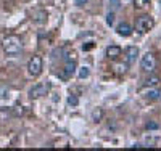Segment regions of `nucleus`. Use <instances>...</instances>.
<instances>
[{
  "instance_id": "obj_21",
  "label": "nucleus",
  "mask_w": 161,
  "mask_h": 151,
  "mask_svg": "<svg viewBox=\"0 0 161 151\" xmlns=\"http://www.w3.org/2000/svg\"><path fill=\"white\" fill-rule=\"evenodd\" d=\"M147 129L155 130V129H158V124H156V122H148V124H147Z\"/></svg>"
},
{
  "instance_id": "obj_9",
  "label": "nucleus",
  "mask_w": 161,
  "mask_h": 151,
  "mask_svg": "<svg viewBox=\"0 0 161 151\" xmlns=\"http://www.w3.org/2000/svg\"><path fill=\"white\" fill-rule=\"evenodd\" d=\"M47 11L45 10H37V11H34L32 13V19H34V23H37V24H44L45 21H47Z\"/></svg>"
},
{
  "instance_id": "obj_11",
  "label": "nucleus",
  "mask_w": 161,
  "mask_h": 151,
  "mask_svg": "<svg viewBox=\"0 0 161 151\" xmlns=\"http://www.w3.org/2000/svg\"><path fill=\"white\" fill-rule=\"evenodd\" d=\"M102 117H103V111H102L100 108H95V109L90 113V121H92V122H100Z\"/></svg>"
},
{
  "instance_id": "obj_8",
  "label": "nucleus",
  "mask_w": 161,
  "mask_h": 151,
  "mask_svg": "<svg viewBox=\"0 0 161 151\" xmlns=\"http://www.w3.org/2000/svg\"><path fill=\"white\" fill-rule=\"evenodd\" d=\"M116 32H118L119 35H123V37H129V35L132 34V26H130L129 23H121V24H118V27H116Z\"/></svg>"
},
{
  "instance_id": "obj_15",
  "label": "nucleus",
  "mask_w": 161,
  "mask_h": 151,
  "mask_svg": "<svg viewBox=\"0 0 161 151\" xmlns=\"http://www.w3.org/2000/svg\"><path fill=\"white\" fill-rule=\"evenodd\" d=\"M158 82H159V79H158L156 76H153V77H148V79L145 80V85H147V87H155Z\"/></svg>"
},
{
  "instance_id": "obj_2",
  "label": "nucleus",
  "mask_w": 161,
  "mask_h": 151,
  "mask_svg": "<svg viewBox=\"0 0 161 151\" xmlns=\"http://www.w3.org/2000/svg\"><path fill=\"white\" fill-rule=\"evenodd\" d=\"M153 26H155V21H153V18L148 16V15H143V16L137 18V21H136V29H137V32H140V34H145V32L152 31Z\"/></svg>"
},
{
  "instance_id": "obj_20",
  "label": "nucleus",
  "mask_w": 161,
  "mask_h": 151,
  "mask_svg": "<svg viewBox=\"0 0 161 151\" xmlns=\"http://www.w3.org/2000/svg\"><path fill=\"white\" fill-rule=\"evenodd\" d=\"M106 23H108V26L114 24V11H110L108 15H106Z\"/></svg>"
},
{
  "instance_id": "obj_4",
  "label": "nucleus",
  "mask_w": 161,
  "mask_h": 151,
  "mask_svg": "<svg viewBox=\"0 0 161 151\" xmlns=\"http://www.w3.org/2000/svg\"><path fill=\"white\" fill-rule=\"evenodd\" d=\"M42 67H44L42 58L36 55V57H32L29 60V63H28V73H29V76L37 77V76H40V73H42Z\"/></svg>"
},
{
  "instance_id": "obj_10",
  "label": "nucleus",
  "mask_w": 161,
  "mask_h": 151,
  "mask_svg": "<svg viewBox=\"0 0 161 151\" xmlns=\"http://www.w3.org/2000/svg\"><path fill=\"white\" fill-rule=\"evenodd\" d=\"M106 57H108L110 60H116L118 57H121V48L118 45H110L108 48H106Z\"/></svg>"
},
{
  "instance_id": "obj_23",
  "label": "nucleus",
  "mask_w": 161,
  "mask_h": 151,
  "mask_svg": "<svg viewBox=\"0 0 161 151\" xmlns=\"http://www.w3.org/2000/svg\"><path fill=\"white\" fill-rule=\"evenodd\" d=\"M159 5H161V0H159Z\"/></svg>"
},
{
  "instance_id": "obj_16",
  "label": "nucleus",
  "mask_w": 161,
  "mask_h": 151,
  "mask_svg": "<svg viewBox=\"0 0 161 151\" xmlns=\"http://www.w3.org/2000/svg\"><path fill=\"white\" fill-rule=\"evenodd\" d=\"M68 105H69V106H77V105H79V98L76 97V95L71 93L69 97H68Z\"/></svg>"
},
{
  "instance_id": "obj_22",
  "label": "nucleus",
  "mask_w": 161,
  "mask_h": 151,
  "mask_svg": "<svg viewBox=\"0 0 161 151\" xmlns=\"http://www.w3.org/2000/svg\"><path fill=\"white\" fill-rule=\"evenodd\" d=\"M89 2V0H74V3L77 5V7H82V5H86Z\"/></svg>"
},
{
  "instance_id": "obj_5",
  "label": "nucleus",
  "mask_w": 161,
  "mask_h": 151,
  "mask_svg": "<svg viewBox=\"0 0 161 151\" xmlns=\"http://www.w3.org/2000/svg\"><path fill=\"white\" fill-rule=\"evenodd\" d=\"M140 67L145 73H153L156 67V58L153 53H145L140 58Z\"/></svg>"
},
{
  "instance_id": "obj_17",
  "label": "nucleus",
  "mask_w": 161,
  "mask_h": 151,
  "mask_svg": "<svg viewBox=\"0 0 161 151\" xmlns=\"http://www.w3.org/2000/svg\"><path fill=\"white\" fill-rule=\"evenodd\" d=\"M89 74H90V71H89L87 66L80 67V71H79V79H86V77H89Z\"/></svg>"
},
{
  "instance_id": "obj_3",
  "label": "nucleus",
  "mask_w": 161,
  "mask_h": 151,
  "mask_svg": "<svg viewBox=\"0 0 161 151\" xmlns=\"http://www.w3.org/2000/svg\"><path fill=\"white\" fill-rule=\"evenodd\" d=\"M50 87H52V84H50L48 80L39 82V84L32 85V89L29 90V97L31 98H40V97H44V95H47L50 92Z\"/></svg>"
},
{
  "instance_id": "obj_19",
  "label": "nucleus",
  "mask_w": 161,
  "mask_h": 151,
  "mask_svg": "<svg viewBox=\"0 0 161 151\" xmlns=\"http://www.w3.org/2000/svg\"><path fill=\"white\" fill-rule=\"evenodd\" d=\"M150 0H134V5H136V8H143L145 5H148Z\"/></svg>"
},
{
  "instance_id": "obj_18",
  "label": "nucleus",
  "mask_w": 161,
  "mask_h": 151,
  "mask_svg": "<svg viewBox=\"0 0 161 151\" xmlns=\"http://www.w3.org/2000/svg\"><path fill=\"white\" fill-rule=\"evenodd\" d=\"M108 3H110L111 11H116L119 8V5H121V0H108Z\"/></svg>"
},
{
  "instance_id": "obj_13",
  "label": "nucleus",
  "mask_w": 161,
  "mask_h": 151,
  "mask_svg": "<svg viewBox=\"0 0 161 151\" xmlns=\"http://www.w3.org/2000/svg\"><path fill=\"white\" fill-rule=\"evenodd\" d=\"M159 92L158 90H153V89H148L145 92V98H148V100H156V98H159Z\"/></svg>"
},
{
  "instance_id": "obj_12",
  "label": "nucleus",
  "mask_w": 161,
  "mask_h": 151,
  "mask_svg": "<svg viewBox=\"0 0 161 151\" xmlns=\"http://www.w3.org/2000/svg\"><path fill=\"white\" fill-rule=\"evenodd\" d=\"M10 117H11V111H10V109L0 108V124H2V122H7Z\"/></svg>"
},
{
  "instance_id": "obj_1",
  "label": "nucleus",
  "mask_w": 161,
  "mask_h": 151,
  "mask_svg": "<svg viewBox=\"0 0 161 151\" xmlns=\"http://www.w3.org/2000/svg\"><path fill=\"white\" fill-rule=\"evenodd\" d=\"M2 47H3V51L8 55V57H16L23 51V42L21 39L15 34L11 35H7L3 40H2Z\"/></svg>"
},
{
  "instance_id": "obj_14",
  "label": "nucleus",
  "mask_w": 161,
  "mask_h": 151,
  "mask_svg": "<svg viewBox=\"0 0 161 151\" xmlns=\"http://www.w3.org/2000/svg\"><path fill=\"white\" fill-rule=\"evenodd\" d=\"M10 111H11V117H19V116H23V114H24L23 106H15V108H11Z\"/></svg>"
},
{
  "instance_id": "obj_7",
  "label": "nucleus",
  "mask_w": 161,
  "mask_h": 151,
  "mask_svg": "<svg viewBox=\"0 0 161 151\" xmlns=\"http://www.w3.org/2000/svg\"><path fill=\"white\" fill-rule=\"evenodd\" d=\"M74 73H76V63L74 61H68V63L64 64V67H63L61 77L63 79H69L71 76H74Z\"/></svg>"
},
{
  "instance_id": "obj_6",
  "label": "nucleus",
  "mask_w": 161,
  "mask_h": 151,
  "mask_svg": "<svg viewBox=\"0 0 161 151\" xmlns=\"http://www.w3.org/2000/svg\"><path fill=\"white\" fill-rule=\"evenodd\" d=\"M124 57H126V63L127 64H132V63H136V60L139 58V48L137 47H127L126 51H124Z\"/></svg>"
}]
</instances>
